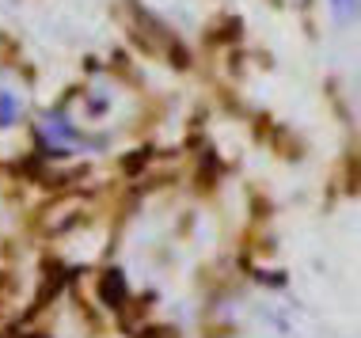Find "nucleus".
I'll return each instance as SVG.
<instances>
[{"label":"nucleus","mask_w":361,"mask_h":338,"mask_svg":"<svg viewBox=\"0 0 361 338\" xmlns=\"http://www.w3.org/2000/svg\"><path fill=\"white\" fill-rule=\"evenodd\" d=\"M19 114V99L12 92H0V125H8Z\"/></svg>","instance_id":"nucleus-1"},{"label":"nucleus","mask_w":361,"mask_h":338,"mask_svg":"<svg viewBox=\"0 0 361 338\" xmlns=\"http://www.w3.org/2000/svg\"><path fill=\"white\" fill-rule=\"evenodd\" d=\"M335 4H338V12H343V15L354 12V0H335Z\"/></svg>","instance_id":"nucleus-2"}]
</instances>
